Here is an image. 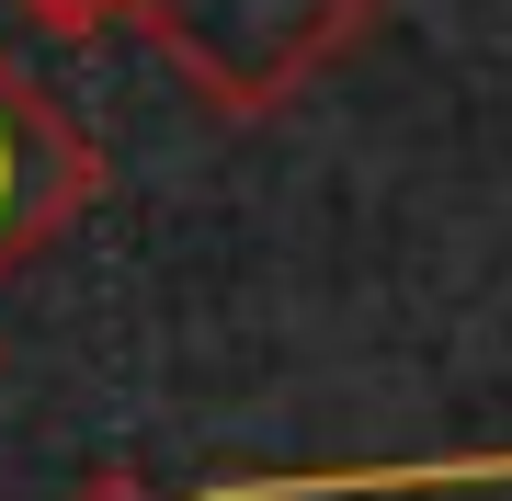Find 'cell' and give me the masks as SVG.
<instances>
[{"label": "cell", "instance_id": "cell-1", "mask_svg": "<svg viewBox=\"0 0 512 501\" xmlns=\"http://www.w3.org/2000/svg\"><path fill=\"white\" fill-rule=\"evenodd\" d=\"M387 0H137V35L183 80L194 103H217L228 126H262L285 114L308 80H330L353 46L376 35Z\"/></svg>", "mask_w": 512, "mask_h": 501}, {"label": "cell", "instance_id": "cell-2", "mask_svg": "<svg viewBox=\"0 0 512 501\" xmlns=\"http://www.w3.org/2000/svg\"><path fill=\"white\" fill-rule=\"evenodd\" d=\"M92 194H103V149L23 80V57L0 46V274H23L57 228H80Z\"/></svg>", "mask_w": 512, "mask_h": 501}, {"label": "cell", "instance_id": "cell-3", "mask_svg": "<svg viewBox=\"0 0 512 501\" xmlns=\"http://www.w3.org/2000/svg\"><path fill=\"white\" fill-rule=\"evenodd\" d=\"M23 12H46V23H69V35H92V23H126L137 0H23Z\"/></svg>", "mask_w": 512, "mask_h": 501}, {"label": "cell", "instance_id": "cell-4", "mask_svg": "<svg viewBox=\"0 0 512 501\" xmlns=\"http://www.w3.org/2000/svg\"><path fill=\"white\" fill-rule=\"evenodd\" d=\"M69 501H171V490H148V479H126V467H92Z\"/></svg>", "mask_w": 512, "mask_h": 501}]
</instances>
